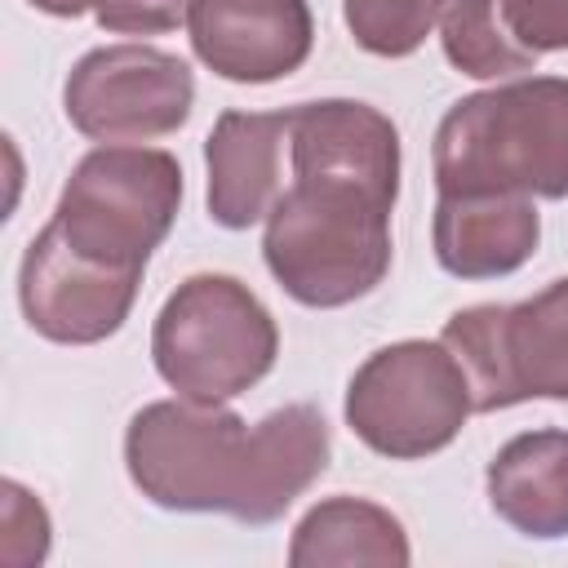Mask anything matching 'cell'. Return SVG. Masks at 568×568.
<instances>
[{
	"instance_id": "cell-1",
	"label": "cell",
	"mask_w": 568,
	"mask_h": 568,
	"mask_svg": "<svg viewBox=\"0 0 568 568\" xmlns=\"http://www.w3.org/2000/svg\"><path fill=\"white\" fill-rule=\"evenodd\" d=\"M288 115V186L266 213L262 257L293 302L337 311L390 271L399 129L355 98L297 102Z\"/></svg>"
},
{
	"instance_id": "cell-2",
	"label": "cell",
	"mask_w": 568,
	"mask_h": 568,
	"mask_svg": "<svg viewBox=\"0 0 568 568\" xmlns=\"http://www.w3.org/2000/svg\"><path fill=\"white\" fill-rule=\"evenodd\" d=\"M328 457L333 430L315 404H284L248 426L226 404L178 395L142 404L124 430V470L151 506L248 528L284 519Z\"/></svg>"
},
{
	"instance_id": "cell-3",
	"label": "cell",
	"mask_w": 568,
	"mask_h": 568,
	"mask_svg": "<svg viewBox=\"0 0 568 568\" xmlns=\"http://www.w3.org/2000/svg\"><path fill=\"white\" fill-rule=\"evenodd\" d=\"M430 164L439 195L568 200V80L524 75L457 98Z\"/></svg>"
},
{
	"instance_id": "cell-4",
	"label": "cell",
	"mask_w": 568,
	"mask_h": 568,
	"mask_svg": "<svg viewBox=\"0 0 568 568\" xmlns=\"http://www.w3.org/2000/svg\"><path fill=\"white\" fill-rule=\"evenodd\" d=\"M280 355L275 315L262 297L217 271L186 275L160 306L151 359L164 386L191 404H226L257 386Z\"/></svg>"
},
{
	"instance_id": "cell-5",
	"label": "cell",
	"mask_w": 568,
	"mask_h": 568,
	"mask_svg": "<svg viewBox=\"0 0 568 568\" xmlns=\"http://www.w3.org/2000/svg\"><path fill=\"white\" fill-rule=\"evenodd\" d=\"M182 209V164L160 146L102 142L62 182L44 222L75 253L120 271H146Z\"/></svg>"
},
{
	"instance_id": "cell-6",
	"label": "cell",
	"mask_w": 568,
	"mask_h": 568,
	"mask_svg": "<svg viewBox=\"0 0 568 568\" xmlns=\"http://www.w3.org/2000/svg\"><path fill=\"white\" fill-rule=\"evenodd\" d=\"M342 413L364 448L390 462H417L462 435L475 399L457 355L444 342L408 337L373 351L351 373Z\"/></svg>"
},
{
	"instance_id": "cell-7",
	"label": "cell",
	"mask_w": 568,
	"mask_h": 568,
	"mask_svg": "<svg viewBox=\"0 0 568 568\" xmlns=\"http://www.w3.org/2000/svg\"><path fill=\"white\" fill-rule=\"evenodd\" d=\"M439 342L457 355L475 413L568 399V275L524 302H479L448 315Z\"/></svg>"
},
{
	"instance_id": "cell-8",
	"label": "cell",
	"mask_w": 568,
	"mask_h": 568,
	"mask_svg": "<svg viewBox=\"0 0 568 568\" xmlns=\"http://www.w3.org/2000/svg\"><path fill=\"white\" fill-rule=\"evenodd\" d=\"M195 106V75L178 53L155 44L89 49L67 84L62 111L93 142H151L178 133Z\"/></svg>"
},
{
	"instance_id": "cell-9",
	"label": "cell",
	"mask_w": 568,
	"mask_h": 568,
	"mask_svg": "<svg viewBox=\"0 0 568 568\" xmlns=\"http://www.w3.org/2000/svg\"><path fill=\"white\" fill-rule=\"evenodd\" d=\"M138 271L106 266L89 253H75L49 226L27 244L18 266V302L44 342L93 346L124 328L138 302Z\"/></svg>"
},
{
	"instance_id": "cell-10",
	"label": "cell",
	"mask_w": 568,
	"mask_h": 568,
	"mask_svg": "<svg viewBox=\"0 0 568 568\" xmlns=\"http://www.w3.org/2000/svg\"><path fill=\"white\" fill-rule=\"evenodd\" d=\"M195 58L231 84H271L311 58L315 18L306 0H191Z\"/></svg>"
},
{
	"instance_id": "cell-11",
	"label": "cell",
	"mask_w": 568,
	"mask_h": 568,
	"mask_svg": "<svg viewBox=\"0 0 568 568\" xmlns=\"http://www.w3.org/2000/svg\"><path fill=\"white\" fill-rule=\"evenodd\" d=\"M288 106L284 111H222L204 138L209 217L226 231L266 222L288 178Z\"/></svg>"
},
{
	"instance_id": "cell-12",
	"label": "cell",
	"mask_w": 568,
	"mask_h": 568,
	"mask_svg": "<svg viewBox=\"0 0 568 568\" xmlns=\"http://www.w3.org/2000/svg\"><path fill=\"white\" fill-rule=\"evenodd\" d=\"M541 240L528 195H439L430 244L435 262L457 280H501L519 271Z\"/></svg>"
},
{
	"instance_id": "cell-13",
	"label": "cell",
	"mask_w": 568,
	"mask_h": 568,
	"mask_svg": "<svg viewBox=\"0 0 568 568\" xmlns=\"http://www.w3.org/2000/svg\"><path fill=\"white\" fill-rule=\"evenodd\" d=\"M488 506L524 537H568V430L541 426L506 439L484 475Z\"/></svg>"
},
{
	"instance_id": "cell-14",
	"label": "cell",
	"mask_w": 568,
	"mask_h": 568,
	"mask_svg": "<svg viewBox=\"0 0 568 568\" xmlns=\"http://www.w3.org/2000/svg\"><path fill=\"white\" fill-rule=\"evenodd\" d=\"M413 559L404 524L364 497H324L315 501L288 541L293 568H328V564H373V568H404Z\"/></svg>"
},
{
	"instance_id": "cell-15",
	"label": "cell",
	"mask_w": 568,
	"mask_h": 568,
	"mask_svg": "<svg viewBox=\"0 0 568 568\" xmlns=\"http://www.w3.org/2000/svg\"><path fill=\"white\" fill-rule=\"evenodd\" d=\"M439 44L444 58L470 80H510L537 67V58L506 36L493 0H448L439 18Z\"/></svg>"
},
{
	"instance_id": "cell-16",
	"label": "cell",
	"mask_w": 568,
	"mask_h": 568,
	"mask_svg": "<svg viewBox=\"0 0 568 568\" xmlns=\"http://www.w3.org/2000/svg\"><path fill=\"white\" fill-rule=\"evenodd\" d=\"M448 0H342L351 40L373 58H408L426 44Z\"/></svg>"
},
{
	"instance_id": "cell-17",
	"label": "cell",
	"mask_w": 568,
	"mask_h": 568,
	"mask_svg": "<svg viewBox=\"0 0 568 568\" xmlns=\"http://www.w3.org/2000/svg\"><path fill=\"white\" fill-rule=\"evenodd\" d=\"M0 519H4V564L13 568H31L49 555V510L40 506L36 493H27L18 479L0 484Z\"/></svg>"
},
{
	"instance_id": "cell-18",
	"label": "cell",
	"mask_w": 568,
	"mask_h": 568,
	"mask_svg": "<svg viewBox=\"0 0 568 568\" xmlns=\"http://www.w3.org/2000/svg\"><path fill=\"white\" fill-rule=\"evenodd\" d=\"M506 36L541 62V53L568 49V0H493Z\"/></svg>"
},
{
	"instance_id": "cell-19",
	"label": "cell",
	"mask_w": 568,
	"mask_h": 568,
	"mask_svg": "<svg viewBox=\"0 0 568 568\" xmlns=\"http://www.w3.org/2000/svg\"><path fill=\"white\" fill-rule=\"evenodd\" d=\"M191 13V0H98L93 18L111 36H164L178 31Z\"/></svg>"
},
{
	"instance_id": "cell-20",
	"label": "cell",
	"mask_w": 568,
	"mask_h": 568,
	"mask_svg": "<svg viewBox=\"0 0 568 568\" xmlns=\"http://www.w3.org/2000/svg\"><path fill=\"white\" fill-rule=\"evenodd\" d=\"M31 9H40V13H49V18H80V13H89L98 0H27Z\"/></svg>"
}]
</instances>
